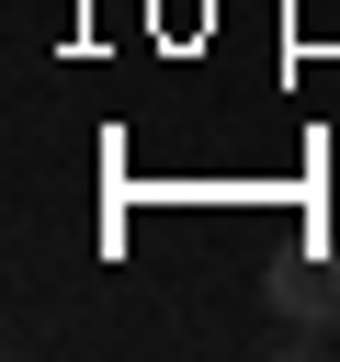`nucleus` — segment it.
I'll use <instances>...</instances> for the list:
<instances>
[{"instance_id": "1", "label": "nucleus", "mask_w": 340, "mask_h": 362, "mask_svg": "<svg viewBox=\"0 0 340 362\" xmlns=\"http://www.w3.org/2000/svg\"><path fill=\"white\" fill-rule=\"evenodd\" d=\"M272 305H283V351H306L317 328L340 339V260L317 249V260H283L272 272Z\"/></svg>"}]
</instances>
